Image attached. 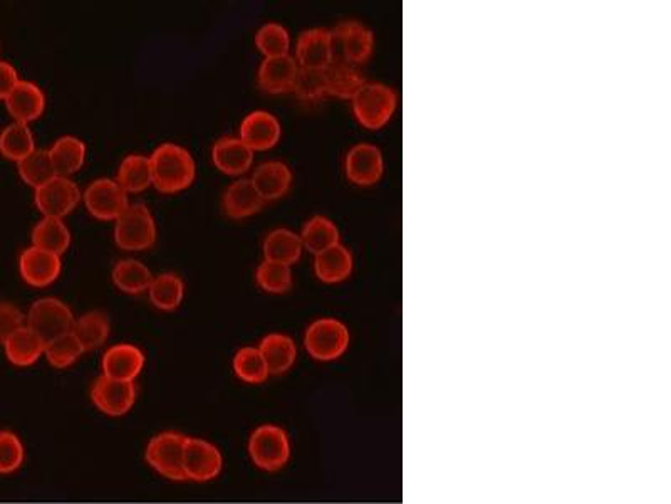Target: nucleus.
Masks as SVG:
<instances>
[{"label": "nucleus", "instance_id": "nucleus-13", "mask_svg": "<svg viewBox=\"0 0 671 504\" xmlns=\"http://www.w3.org/2000/svg\"><path fill=\"white\" fill-rule=\"evenodd\" d=\"M344 172L349 182L358 187L378 184L385 172L383 152L371 143H358L349 148L344 158Z\"/></svg>", "mask_w": 671, "mask_h": 504}, {"label": "nucleus", "instance_id": "nucleus-37", "mask_svg": "<svg viewBox=\"0 0 671 504\" xmlns=\"http://www.w3.org/2000/svg\"><path fill=\"white\" fill-rule=\"evenodd\" d=\"M17 172L21 175L22 182L34 190L41 189L42 185L58 177L51 157H49V150H39V148H36L22 162L17 163Z\"/></svg>", "mask_w": 671, "mask_h": 504}, {"label": "nucleus", "instance_id": "nucleus-16", "mask_svg": "<svg viewBox=\"0 0 671 504\" xmlns=\"http://www.w3.org/2000/svg\"><path fill=\"white\" fill-rule=\"evenodd\" d=\"M63 271L61 256L42 251L39 247H27L19 258V273L32 288H46L58 281Z\"/></svg>", "mask_w": 671, "mask_h": 504}, {"label": "nucleus", "instance_id": "nucleus-29", "mask_svg": "<svg viewBox=\"0 0 671 504\" xmlns=\"http://www.w3.org/2000/svg\"><path fill=\"white\" fill-rule=\"evenodd\" d=\"M71 331L81 343L84 353L94 352L108 342L111 333L110 320L103 311H89L79 316L78 320H74Z\"/></svg>", "mask_w": 671, "mask_h": 504}, {"label": "nucleus", "instance_id": "nucleus-6", "mask_svg": "<svg viewBox=\"0 0 671 504\" xmlns=\"http://www.w3.org/2000/svg\"><path fill=\"white\" fill-rule=\"evenodd\" d=\"M187 436L182 432L165 431L153 436L145 449V459L155 473L175 483H185L183 447Z\"/></svg>", "mask_w": 671, "mask_h": 504}, {"label": "nucleus", "instance_id": "nucleus-5", "mask_svg": "<svg viewBox=\"0 0 671 504\" xmlns=\"http://www.w3.org/2000/svg\"><path fill=\"white\" fill-rule=\"evenodd\" d=\"M157 222L145 204H130L116 219V246L128 252L148 251L157 242Z\"/></svg>", "mask_w": 671, "mask_h": 504}, {"label": "nucleus", "instance_id": "nucleus-10", "mask_svg": "<svg viewBox=\"0 0 671 504\" xmlns=\"http://www.w3.org/2000/svg\"><path fill=\"white\" fill-rule=\"evenodd\" d=\"M89 214L98 221H116L128 209V194L113 179H96L83 194Z\"/></svg>", "mask_w": 671, "mask_h": 504}, {"label": "nucleus", "instance_id": "nucleus-20", "mask_svg": "<svg viewBox=\"0 0 671 504\" xmlns=\"http://www.w3.org/2000/svg\"><path fill=\"white\" fill-rule=\"evenodd\" d=\"M212 162L222 174L239 177L249 172L254 152L239 137H224L212 147Z\"/></svg>", "mask_w": 671, "mask_h": 504}, {"label": "nucleus", "instance_id": "nucleus-21", "mask_svg": "<svg viewBox=\"0 0 671 504\" xmlns=\"http://www.w3.org/2000/svg\"><path fill=\"white\" fill-rule=\"evenodd\" d=\"M257 194L261 195L264 202L282 199L289 192L292 185V172L287 163L281 160H269L255 168L252 175Z\"/></svg>", "mask_w": 671, "mask_h": 504}, {"label": "nucleus", "instance_id": "nucleus-3", "mask_svg": "<svg viewBox=\"0 0 671 504\" xmlns=\"http://www.w3.org/2000/svg\"><path fill=\"white\" fill-rule=\"evenodd\" d=\"M247 451L255 468L277 473L286 468L291 459V439L281 426L262 424L250 434Z\"/></svg>", "mask_w": 671, "mask_h": 504}, {"label": "nucleus", "instance_id": "nucleus-44", "mask_svg": "<svg viewBox=\"0 0 671 504\" xmlns=\"http://www.w3.org/2000/svg\"><path fill=\"white\" fill-rule=\"evenodd\" d=\"M17 69L7 61H0V100L6 101L14 88L19 84Z\"/></svg>", "mask_w": 671, "mask_h": 504}, {"label": "nucleus", "instance_id": "nucleus-30", "mask_svg": "<svg viewBox=\"0 0 671 504\" xmlns=\"http://www.w3.org/2000/svg\"><path fill=\"white\" fill-rule=\"evenodd\" d=\"M32 246L42 251L53 252L56 256H63L71 246V232L64 224L63 219L42 217L32 229Z\"/></svg>", "mask_w": 671, "mask_h": 504}, {"label": "nucleus", "instance_id": "nucleus-39", "mask_svg": "<svg viewBox=\"0 0 671 504\" xmlns=\"http://www.w3.org/2000/svg\"><path fill=\"white\" fill-rule=\"evenodd\" d=\"M83 353L84 350L81 343L78 342V338L74 336L73 331H68V333L56 336L51 342L46 343L44 357H46L51 367L64 370V368L71 367L78 362Z\"/></svg>", "mask_w": 671, "mask_h": 504}, {"label": "nucleus", "instance_id": "nucleus-32", "mask_svg": "<svg viewBox=\"0 0 671 504\" xmlns=\"http://www.w3.org/2000/svg\"><path fill=\"white\" fill-rule=\"evenodd\" d=\"M111 279L116 288L126 294H141L148 291L153 274L146 264L138 259H121L111 271Z\"/></svg>", "mask_w": 671, "mask_h": 504}, {"label": "nucleus", "instance_id": "nucleus-14", "mask_svg": "<svg viewBox=\"0 0 671 504\" xmlns=\"http://www.w3.org/2000/svg\"><path fill=\"white\" fill-rule=\"evenodd\" d=\"M294 59L302 69H328L334 61L333 32L323 27L302 32L297 39Z\"/></svg>", "mask_w": 671, "mask_h": 504}, {"label": "nucleus", "instance_id": "nucleus-28", "mask_svg": "<svg viewBox=\"0 0 671 504\" xmlns=\"http://www.w3.org/2000/svg\"><path fill=\"white\" fill-rule=\"evenodd\" d=\"M49 157L53 162L54 170L58 177L69 179L71 175L79 172L86 162V145L79 138L61 137L49 148Z\"/></svg>", "mask_w": 671, "mask_h": 504}, {"label": "nucleus", "instance_id": "nucleus-22", "mask_svg": "<svg viewBox=\"0 0 671 504\" xmlns=\"http://www.w3.org/2000/svg\"><path fill=\"white\" fill-rule=\"evenodd\" d=\"M264 204L266 202L261 199V195L257 194L250 179H239L232 182L225 190L224 199H222L225 216L234 221L255 216L257 212H261Z\"/></svg>", "mask_w": 671, "mask_h": 504}, {"label": "nucleus", "instance_id": "nucleus-43", "mask_svg": "<svg viewBox=\"0 0 671 504\" xmlns=\"http://www.w3.org/2000/svg\"><path fill=\"white\" fill-rule=\"evenodd\" d=\"M26 325V315L12 303H0V343Z\"/></svg>", "mask_w": 671, "mask_h": 504}, {"label": "nucleus", "instance_id": "nucleus-40", "mask_svg": "<svg viewBox=\"0 0 671 504\" xmlns=\"http://www.w3.org/2000/svg\"><path fill=\"white\" fill-rule=\"evenodd\" d=\"M255 281H257V286L266 293H287L292 288L291 266L271 263V261L264 259L255 271Z\"/></svg>", "mask_w": 671, "mask_h": 504}, {"label": "nucleus", "instance_id": "nucleus-31", "mask_svg": "<svg viewBox=\"0 0 671 504\" xmlns=\"http://www.w3.org/2000/svg\"><path fill=\"white\" fill-rule=\"evenodd\" d=\"M151 305L160 311H175L182 306L185 298V283L175 273L158 274L148 288Z\"/></svg>", "mask_w": 671, "mask_h": 504}, {"label": "nucleus", "instance_id": "nucleus-9", "mask_svg": "<svg viewBox=\"0 0 671 504\" xmlns=\"http://www.w3.org/2000/svg\"><path fill=\"white\" fill-rule=\"evenodd\" d=\"M333 32L334 59L346 63H368L375 51V34L359 21H344Z\"/></svg>", "mask_w": 671, "mask_h": 504}, {"label": "nucleus", "instance_id": "nucleus-25", "mask_svg": "<svg viewBox=\"0 0 671 504\" xmlns=\"http://www.w3.org/2000/svg\"><path fill=\"white\" fill-rule=\"evenodd\" d=\"M262 357L266 360L271 375H284L289 372L297 360L296 342L284 333H269L259 343Z\"/></svg>", "mask_w": 671, "mask_h": 504}, {"label": "nucleus", "instance_id": "nucleus-15", "mask_svg": "<svg viewBox=\"0 0 671 504\" xmlns=\"http://www.w3.org/2000/svg\"><path fill=\"white\" fill-rule=\"evenodd\" d=\"M281 121L269 111H252L240 123L239 138L252 152H267L281 142Z\"/></svg>", "mask_w": 671, "mask_h": 504}, {"label": "nucleus", "instance_id": "nucleus-11", "mask_svg": "<svg viewBox=\"0 0 671 504\" xmlns=\"http://www.w3.org/2000/svg\"><path fill=\"white\" fill-rule=\"evenodd\" d=\"M138 397L135 382H121L113 378L101 377L94 380L91 387V400L94 407L110 417H123L128 414Z\"/></svg>", "mask_w": 671, "mask_h": 504}, {"label": "nucleus", "instance_id": "nucleus-12", "mask_svg": "<svg viewBox=\"0 0 671 504\" xmlns=\"http://www.w3.org/2000/svg\"><path fill=\"white\" fill-rule=\"evenodd\" d=\"M81 199L83 194L78 185L66 177H54L51 182L37 189L34 195V202L42 216L54 219H63L71 214Z\"/></svg>", "mask_w": 671, "mask_h": 504}, {"label": "nucleus", "instance_id": "nucleus-41", "mask_svg": "<svg viewBox=\"0 0 671 504\" xmlns=\"http://www.w3.org/2000/svg\"><path fill=\"white\" fill-rule=\"evenodd\" d=\"M292 93L301 101L314 103L328 96V83H326V69H302L299 68L296 83Z\"/></svg>", "mask_w": 671, "mask_h": 504}, {"label": "nucleus", "instance_id": "nucleus-42", "mask_svg": "<svg viewBox=\"0 0 671 504\" xmlns=\"http://www.w3.org/2000/svg\"><path fill=\"white\" fill-rule=\"evenodd\" d=\"M26 461V447L16 432L0 431V476L14 474Z\"/></svg>", "mask_w": 671, "mask_h": 504}, {"label": "nucleus", "instance_id": "nucleus-36", "mask_svg": "<svg viewBox=\"0 0 671 504\" xmlns=\"http://www.w3.org/2000/svg\"><path fill=\"white\" fill-rule=\"evenodd\" d=\"M232 368H234L235 377L245 384H264L267 378L271 377L266 360L257 347L240 348L239 352L234 355Z\"/></svg>", "mask_w": 671, "mask_h": 504}, {"label": "nucleus", "instance_id": "nucleus-26", "mask_svg": "<svg viewBox=\"0 0 671 504\" xmlns=\"http://www.w3.org/2000/svg\"><path fill=\"white\" fill-rule=\"evenodd\" d=\"M262 251L266 261L292 266L301 259L304 246L299 234L286 227H279L267 234L262 244Z\"/></svg>", "mask_w": 671, "mask_h": 504}, {"label": "nucleus", "instance_id": "nucleus-8", "mask_svg": "<svg viewBox=\"0 0 671 504\" xmlns=\"http://www.w3.org/2000/svg\"><path fill=\"white\" fill-rule=\"evenodd\" d=\"M224 468V457L219 447L202 437L185 439L183 447V473L192 483H210L219 478Z\"/></svg>", "mask_w": 671, "mask_h": 504}, {"label": "nucleus", "instance_id": "nucleus-2", "mask_svg": "<svg viewBox=\"0 0 671 504\" xmlns=\"http://www.w3.org/2000/svg\"><path fill=\"white\" fill-rule=\"evenodd\" d=\"M354 118L359 125L371 132L381 130L390 123L398 108V93L391 86L375 81H366L353 100Z\"/></svg>", "mask_w": 671, "mask_h": 504}, {"label": "nucleus", "instance_id": "nucleus-4", "mask_svg": "<svg viewBox=\"0 0 671 504\" xmlns=\"http://www.w3.org/2000/svg\"><path fill=\"white\" fill-rule=\"evenodd\" d=\"M351 333L343 321L336 318H319L307 326L304 348L316 362H334L348 352Z\"/></svg>", "mask_w": 671, "mask_h": 504}, {"label": "nucleus", "instance_id": "nucleus-38", "mask_svg": "<svg viewBox=\"0 0 671 504\" xmlns=\"http://www.w3.org/2000/svg\"><path fill=\"white\" fill-rule=\"evenodd\" d=\"M255 48L267 58H281L291 51V34L277 22H267L255 32Z\"/></svg>", "mask_w": 671, "mask_h": 504}, {"label": "nucleus", "instance_id": "nucleus-35", "mask_svg": "<svg viewBox=\"0 0 671 504\" xmlns=\"http://www.w3.org/2000/svg\"><path fill=\"white\" fill-rule=\"evenodd\" d=\"M299 237L304 249L313 252L314 256L341 242L338 226L329 217L324 216L311 217L302 227Z\"/></svg>", "mask_w": 671, "mask_h": 504}, {"label": "nucleus", "instance_id": "nucleus-18", "mask_svg": "<svg viewBox=\"0 0 671 504\" xmlns=\"http://www.w3.org/2000/svg\"><path fill=\"white\" fill-rule=\"evenodd\" d=\"M299 64L291 54L281 58H267L262 61L257 71V84L264 93L284 95L294 88Z\"/></svg>", "mask_w": 671, "mask_h": 504}, {"label": "nucleus", "instance_id": "nucleus-1", "mask_svg": "<svg viewBox=\"0 0 671 504\" xmlns=\"http://www.w3.org/2000/svg\"><path fill=\"white\" fill-rule=\"evenodd\" d=\"M153 187L162 194L172 195L187 190L197 177V163L187 148L177 143H163L151 153Z\"/></svg>", "mask_w": 671, "mask_h": 504}, {"label": "nucleus", "instance_id": "nucleus-34", "mask_svg": "<svg viewBox=\"0 0 671 504\" xmlns=\"http://www.w3.org/2000/svg\"><path fill=\"white\" fill-rule=\"evenodd\" d=\"M36 150V138L29 125L11 123L0 133V155L11 162H22Z\"/></svg>", "mask_w": 671, "mask_h": 504}, {"label": "nucleus", "instance_id": "nucleus-19", "mask_svg": "<svg viewBox=\"0 0 671 504\" xmlns=\"http://www.w3.org/2000/svg\"><path fill=\"white\" fill-rule=\"evenodd\" d=\"M4 103L14 121L29 125L32 121L39 120L46 110V95L36 83L19 81Z\"/></svg>", "mask_w": 671, "mask_h": 504}, {"label": "nucleus", "instance_id": "nucleus-27", "mask_svg": "<svg viewBox=\"0 0 671 504\" xmlns=\"http://www.w3.org/2000/svg\"><path fill=\"white\" fill-rule=\"evenodd\" d=\"M326 83H328V96L353 100L365 86L366 79L358 66L334 59L331 66L326 69Z\"/></svg>", "mask_w": 671, "mask_h": 504}, {"label": "nucleus", "instance_id": "nucleus-17", "mask_svg": "<svg viewBox=\"0 0 671 504\" xmlns=\"http://www.w3.org/2000/svg\"><path fill=\"white\" fill-rule=\"evenodd\" d=\"M145 353L131 343H118L103 355V375L121 382H135L145 368Z\"/></svg>", "mask_w": 671, "mask_h": 504}, {"label": "nucleus", "instance_id": "nucleus-23", "mask_svg": "<svg viewBox=\"0 0 671 504\" xmlns=\"http://www.w3.org/2000/svg\"><path fill=\"white\" fill-rule=\"evenodd\" d=\"M353 269V252L341 242L326 251L319 252L314 258V273L319 281L326 284L343 283L353 274Z\"/></svg>", "mask_w": 671, "mask_h": 504}, {"label": "nucleus", "instance_id": "nucleus-24", "mask_svg": "<svg viewBox=\"0 0 671 504\" xmlns=\"http://www.w3.org/2000/svg\"><path fill=\"white\" fill-rule=\"evenodd\" d=\"M2 345L7 360L16 367H31L39 362V358L44 357L46 350V343L41 336L26 325L19 328L16 333H12Z\"/></svg>", "mask_w": 671, "mask_h": 504}, {"label": "nucleus", "instance_id": "nucleus-7", "mask_svg": "<svg viewBox=\"0 0 671 504\" xmlns=\"http://www.w3.org/2000/svg\"><path fill=\"white\" fill-rule=\"evenodd\" d=\"M73 325V311L59 298H41L27 311L26 326L41 336L44 343L73 330Z\"/></svg>", "mask_w": 671, "mask_h": 504}, {"label": "nucleus", "instance_id": "nucleus-33", "mask_svg": "<svg viewBox=\"0 0 671 504\" xmlns=\"http://www.w3.org/2000/svg\"><path fill=\"white\" fill-rule=\"evenodd\" d=\"M116 182L120 184L121 189L125 190L126 194H140L143 190L148 189L150 185H153L150 157L133 153V155L123 158V162L120 163V168H118Z\"/></svg>", "mask_w": 671, "mask_h": 504}]
</instances>
